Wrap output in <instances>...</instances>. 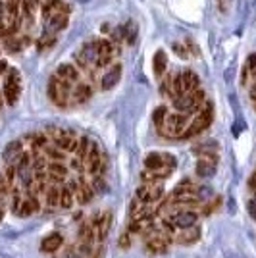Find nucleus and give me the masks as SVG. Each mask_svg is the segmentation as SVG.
<instances>
[{
  "mask_svg": "<svg viewBox=\"0 0 256 258\" xmlns=\"http://www.w3.org/2000/svg\"><path fill=\"white\" fill-rule=\"evenodd\" d=\"M171 224L175 225V229H185V227H193L199 222V214L195 210H177L171 214Z\"/></svg>",
  "mask_w": 256,
  "mask_h": 258,
  "instance_id": "6",
  "label": "nucleus"
},
{
  "mask_svg": "<svg viewBox=\"0 0 256 258\" xmlns=\"http://www.w3.org/2000/svg\"><path fill=\"white\" fill-rule=\"evenodd\" d=\"M185 95V87H183L181 73H171V81H170V99H177Z\"/></svg>",
  "mask_w": 256,
  "mask_h": 258,
  "instance_id": "21",
  "label": "nucleus"
},
{
  "mask_svg": "<svg viewBox=\"0 0 256 258\" xmlns=\"http://www.w3.org/2000/svg\"><path fill=\"white\" fill-rule=\"evenodd\" d=\"M21 153H23V143L21 141H12V143L6 145L4 153H2V158L6 160V164H14L16 166V162H18V158L21 156Z\"/></svg>",
  "mask_w": 256,
  "mask_h": 258,
  "instance_id": "13",
  "label": "nucleus"
},
{
  "mask_svg": "<svg viewBox=\"0 0 256 258\" xmlns=\"http://www.w3.org/2000/svg\"><path fill=\"white\" fill-rule=\"evenodd\" d=\"M247 66H249V69H251V71H253V73L256 75V54H251V56H249V60H247Z\"/></svg>",
  "mask_w": 256,
  "mask_h": 258,
  "instance_id": "36",
  "label": "nucleus"
},
{
  "mask_svg": "<svg viewBox=\"0 0 256 258\" xmlns=\"http://www.w3.org/2000/svg\"><path fill=\"white\" fill-rule=\"evenodd\" d=\"M2 216H4V206L0 205V220H2Z\"/></svg>",
  "mask_w": 256,
  "mask_h": 258,
  "instance_id": "41",
  "label": "nucleus"
},
{
  "mask_svg": "<svg viewBox=\"0 0 256 258\" xmlns=\"http://www.w3.org/2000/svg\"><path fill=\"white\" fill-rule=\"evenodd\" d=\"M170 112H168V108L166 106H158L156 110H154V114H152V121H154V125L156 127H160L162 123H164L166 120V116H168Z\"/></svg>",
  "mask_w": 256,
  "mask_h": 258,
  "instance_id": "30",
  "label": "nucleus"
},
{
  "mask_svg": "<svg viewBox=\"0 0 256 258\" xmlns=\"http://www.w3.org/2000/svg\"><path fill=\"white\" fill-rule=\"evenodd\" d=\"M120 77H122V64H110L108 71L100 77V89H102V91L114 89V87L118 85Z\"/></svg>",
  "mask_w": 256,
  "mask_h": 258,
  "instance_id": "10",
  "label": "nucleus"
},
{
  "mask_svg": "<svg viewBox=\"0 0 256 258\" xmlns=\"http://www.w3.org/2000/svg\"><path fill=\"white\" fill-rule=\"evenodd\" d=\"M219 205H221V201H219V199H216V201H214L212 205L208 203V205H206V208H204V214H210V212H214V210H216Z\"/></svg>",
  "mask_w": 256,
  "mask_h": 258,
  "instance_id": "35",
  "label": "nucleus"
},
{
  "mask_svg": "<svg viewBox=\"0 0 256 258\" xmlns=\"http://www.w3.org/2000/svg\"><path fill=\"white\" fill-rule=\"evenodd\" d=\"M19 93H21V77H19V71L16 68H10L6 71V79H4V101L14 106L18 103L19 99Z\"/></svg>",
  "mask_w": 256,
  "mask_h": 258,
  "instance_id": "4",
  "label": "nucleus"
},
{
  "mask_svg": "<svg viewBox=\"0 0 256 258\" xmlns=\"http://www.w3.org/2000/svg\"><path fill=\"white\" fill-rule=\"evenodd\" d=\"M199 239H201V229L197 225H193V227L181 229V233L177 235L175 241L179 243V245H193V243H197Z\"/></svg>",
  "mask_w": 256,
  "mask_h": 258,
  "instance_id": "17",
  "label": "nucleus"
},
{
  "mask_svg": "<svg viewBox=\"0 0 256 258\" xmlns=\"http://www.w3.org/2000/svg\"><path fill=\"white\" fill-rule=\"evenodd\" d=\"M195 195H197V199H199L201 203H204V201H210V199L214 197V193H212L210 187H199V189H195Z\"/></svg>",
  "mask_w": 256,
  "mask_h": 258,
  "instance_id": "32",
  "label": "nucleus"
},
{
  "mask_svg": "<svg viewBox=\"0 0 256 258\" xmlns=\"http://www.w3.org/2000/svg\"><path fill=\"white\" fill-rule=\"evenodd\" d=\"M43 21H44V33L56 35L58 31L66 29V25H68V14L66 12H52L50 16L46 17V19H43Z\"/></svg>",
  "mask_w": 256,
  "mask_h": 258,
  "instance_id": "8",
  "label": "nucleus"
},
{
  "mask_svg": "<svg viewBox=\"0 0 256 258\" xmlns=\"http://www.w3.org/2000/svg\"><path fill=\"white\" fill-rule=\"evenodd\" d=\"M193 153L199 156H204V155H216L218 153V145H216V141H208V143H201V145H197V147H193Z\"/></svg>",
  "mask_w": 256,
  "mask_h": 258,
  "instance_id": "26",
  "label": "nucleus"
},
{
  "mask_svg": "<svg viewBox=\"0 0 256 258\" xmlns=\"http://www.w3.org/2000/svg\"><path fill=\"white\" fill-rule=\"evenodd\" d=\"M187 118H189V114H185V112L168 114L164 123L158 129H160V133H164L166 137H181L185 127H187Z\"/></svg>",
  "mask_w": 256,
  "mask_h": 258,
  "instance_id": "3",
  "label": "nucleus"
},
{
  "mask_svg": "<svg viewBox=\"0 0 256 258\" xmlns=\"http://www.w3.org/2000/svg\"><path fill=\"white\" fill-rule=\"evenodd\" d=\"M10 69V66H8V62L6 60H0V75H6V71Z\"/></svg>",
  "mask_w": 256,
  "mask_h": 258,
  "instance_id": "37",
  "label": "nucleus"
},
{
  "mask_svg": "<svg viewBox=\"0 0 256 258\" xmlns=\"http://www.w3.org/2000/svg\"><path fill=\"white\" fill-rule=\"evenodd\" d=\"M164 166H166L164 155L150 153V155L145 158V168L146 170H154V172H158V170H164ZM166 172H170V170H166Z\"/></svg>",
  "mask_w": 256,
  "mask_h": 258,
  "instance_id": "20",
  "label": "nucleus"
},
{
  "mask_svg": "<svg viewBox=\"0 0 256 258\" xmlns=\"http://www.w3.org/2000/svg\"><path fill=\"white\" fill-rule=\"evenodd\" d=\"M46 175H48L50 181L60 183V181L66 179V175H68V168L64 166V162H54V160H50V164L46 166Z\"/></svg>",
  "mask_w": 256,
  "mask_h": 258,
  "instance_id": "14",
  "label": "nucleus"
},
{
  "mask_svg": "<svg viewBox=\"0 0 256 258\" xmlns=\"http://www.w3.org/2000/svg\"><path fill=\"white\" fill-rule=\"evenodd\" d=\"M137 199H139L141 203H145V205L162 201V199H164V187H162V183H154V185L143 183V185L137 189Z\"/></svg>",
  "mask_w": 256,
  "mask_h": 258,
  "instance_id": "5",
  "label": "nucleus"
},
{
  "mask_svg": "<svg viewBox=\"0 0 256 258\" xmlns=\"http://www.w3.org/2000/svg\"><path fill=\"white\" fill-rule=\"evenodd\" d=\"M89 149H91V139L79 137V143H77V149H75V155H77V158L85 162V158H87V155H89Z\"/></svg>",
  "mask_w": 256,
  "mask_h": 258,
  "instance_id": "28",
  "label": "nucleus"
},
{
  "mask_svg": "<svg viewBox=\"0 0 256 258\" xmlns=\"http://www.w3.org/2000/svg\"><path fill=\"white\" fill-rule=\"evenodd\" d=\"M181 79H183V87H185V93H191V91L199 89V85H201V79H199V75L193 69H185L181 73Z\"/></svg>",
  "mask_w": 256,
  "mask_h": 258,
  "instance_id": "19",
  "label": "nucleus"
},
{
  "mask_svg": "<svg viewBox=\"0 0 256 258\" xmlns=\"http://www.w3.org/2000/svg\"><path fill=\"white\" fill-rule=\"evenodd\" d=\"M173 51L177 52V54H179V56H183V58H185V56H187V52H185V49H183L181 45H177V43H175V45H173Z\"/></svg>",
  "mask_w": 256,
  "mask_h": 258,
  "instance_id": "39",
  "label": "nucleus"
},
{
  "mask_svg": "<svg viewBox=\"0 0 256 258\" xmlns=\"http://www.w3.org/2000/svg\"><path fill=\"white\" fill-rule=\"evenodd\" d=\"M218 170V156L216 155H204L199 156L197 160V175L201 177H212Z\"/></svg>",
  "mask_w": 256,
  "mask_h": 258,
  "instance_id": "7",
  "label": "nucleus"
},
{
  "mask_svg": "<svg viewBox=\"0 0 256 258\" xmlns=\"http://www.w3.org/2000/svg\"><path fill=\"white\" fill-rule=\"evenodd\" d=\"M2 106H4V95L0 93V108H2Z\"/></svg>",
  "mask_w": 256,
  "mask_h": 258,
  "instance_id": "40",
  "label": "nucleus"
},
{
  "mask_svg": "<svg viewBox=\"0 0 256 258\" xmlns=\"http://www.w3.org/2000/svg\"><path fill=\"white\" fill-rule=\"evenodd\" d=\"M253 101H255V110H256V97H255V99H253Z\"/></svg>",
  "mask_w": 256,
  "mask_h": 258,
  "instance_id": "42",
  "label": "nucleus"
},
{
  "mask_svg": "<svg viewBox=\"0 0 256 258\" xmlns=\"http://www.w3.org/2000/svg\"><path fill=\"white\" fill-rule=\"evenodd\" d=\"M152 69H154V75L156 77H162L168 69V56L164 51H156L152 56Z\"/></svg>",
  "mask_w": 256,
  "mask_h": 258,
  "instance_id": "18",
  "label": "nucleus"
},
{
  "mask_svg": "<svg viewBox=\"0 0 256 258\" xmlns=\"http://www.w3.org/2000/svg\"><path fill=\"white\" fill-rule=\"evenodd\" d=\"M0 52H2V51H0Z\"/></svg>",
  "mask_w": 256,
  "mask_h": 258,
  "instance_id": "44",
  "label": "nucleus"
},
{
  "mask_svg": "<svg viewBox=\"0 0 256 258\" xmlns=\"http://www.w3.org/2000/svg\"><path fill=\"white\" fill-rule=\"evenodd\" d=\"M56 75L62 77V79H66V81H70V83H73V85L81 81V69L77 68L75 64H72V62L60 64L58 69H56Z\"/></svg>",
  "mask_w": 256,
  "mask_h": 258,
  "instance_id": "11",
  "label": "nucleus"
},
{
  "mask_svg": "<svg viewBox=\"0 0 256 258\" xmlns=\"http://www.w3.org/2000/svg\"><path fill=\"white\" fill-rule=\"evenodd\" d=\"M62 245H64V237H62V233H50V235H46V237L43 239V243H41V251L52 255V253H56Z\"/></svg>",
  "mask_w": 256,
  "mask_h": 258,
  "instance_id": "15",
  "label": "nucleus"
},
{
  "mask_svg": "<svg viewBox=\"0 0 256 258\" xmlns=\"http://www.w3.org/2000/svg\"><path fill=\"white\" fill-rule=\"evenodd\" d=\"M43 151H44L46 158H50V160H54V162H64V160H66V153H64V151H62L58 145H54V143H52V145L48 143V145H46Z\"/></svg>",
  "mask_w": 256,
  "mask_h": 258,
  "instance_id": "23",
  "label": "nucleus"
},
{
  "mask_svg": "<svg viewBox=\"0 0 256 258\" xmlns=\"http://www.w3.org/2000/svg\"><path fill=\"white\" fill-rule=\"evenodd\" d=\"M189 193H195V185L191 179H181L173 189V195H189Z\"/></svg>",
  "mask_w": 256,
  "mask_h": 258,
  "instance_id": "29",
  "label": "nucleus"
},
{
  "mask_svg": "<svg viewBox=\"0 0 256 258\" xmlns=\"http://www.w3.org/2000/svg\"><path fill=\"white\" fill-rule=\"evenodd\" d=\"M56 43H58V37L52 33H43L41 39H37V49L39 51H48V49H52Z\"/></svg>",
  "mask_w": 256,
  "mask_h": 258,
  "instance_id": "27",
  "label": "nucleus"
},
{
  "mask_svg": "<svg viewBox=\"0 0 256 258\" xmlns=\"http://www.w3.org/2000/svg\"><path fill=\"white\" fill-rule=\"evenodd\" d=\"M247 210H249V216L256 222V199H253V201L247 203Z\"/></svg>",
  "mask_w": 256,
  "mask_h": 258,
  "instance_id": "34",
  "label": "nucleus"
},
{
  "mask_svg": "<svg viewBox=\"0 0 256 258\" xmlns=\"http://www.w3.org/2000/svg\"><path fill=\"white\" fill-rule=\"evenodd\" d=\"M72 85L73 83H70V81H66L58 75H52L48 79V89H46L50 103L56 104L58 108H66L72 101Z\"/></svg>",
  "mask_w": 256,
  "mask_h": 258,
  "instance_id": "1",
  "label": "nucleus"
},
{
  "mask_svg": "<svg viewBox=\"0 0 256 258\" xmlns=\"http://www.w3.org/2000/svg\"><path fill=\"white\" fill-rule=\"evenodd\" d=\"M91 97H92L91 83H83V81H79V83H75V87L72 89V101L75 104L87 103ZM72 101H70V103H72Z\"/></svg>",
  "mask_w": 256,
  "mask_h": 258,
  "instance_id": "12",
  "label": "nucleus"
},
{
  "mask_svg": "<svg viewBox=\"0 0 256 258\" xmlns=\"http://www.w3.org/2000/svg\"><path fill=\"white\" fill-rule=\"evenodd\" d=\"M10 193H12V185H10V181L6 179L4 173H0V201H4Z\"/></svg>",
  "mask_w": 256,
  "mask_h": 258,
  "instance_id": "31",
  "label": "nucleus"
},
{
  "mask_svg": "<svg viewBox=\"0 0 256 258\" xmlns=\"http://www.w3.org/2000/svg\"><path fill=\"white\" fill-rule=\"evenodd\" d=\"M0 205H2V201H0Z\"/></svg>",
  "mask_w": 256,
  "mask_h": 258,
  "instance_id": "43",
  "label": "nucleus"
},
{
  "mask_svg": "<svg viewBox=\"0 0 256 258\" xmlns=\"http://www.w3.org/2000/svg\"><path fill=\"white\" fill-rule=\"evenodd\" d=\"M118 245H120L122 249H129V245H131V231H124V233L120 235V239H118Z\"/></svg>",
  "mask_w": 256,
  "mask_h": 258,
  "instance_id": "33",
  "label": "nucleus"
},
{
  "mask_svg": "<svg viewBox=\"0 0 256 258\" xmlns=\"http://www.w3.org/2000/svg\"><path fill=\"white\" fill-rule=\"evenodd\" d=\"M92 195H94L92 185H89V183L81 177V179L77 181V189H75V197H77L79 205H87V203H91Z\"/></svg>",
  "mask_w": 256,
  "mask_h": 258,
  "instance_id": "16",
  "label": "nucleus"
},
{
  "mask_svg": "<svg viewBox=\"0 0 256 258\" xmlns=\"http://www.w3.org/2000/svg\"><path fill=\"white\" fill-rule=\"evenodd\" d=\"M94 47L98 56H114V43L108 39H94Z\"/></svg>",
  "mask_w": 256,
  "mask_h": 258,
  "instance_id": "24",
  "label": "nucleus"
},
{
  "mask_svg": "<svg viewBox=\"0 0 256 258\" xmlns=\"http://www.w3.org/2000/svg\"><path fill=\"white\" fill-rule=\"evenodd\" d=\"M85 170L91 173V175H98V173L102 172V155H100V151H98V147L91 143V149H89V155L85 158Z\"/></svg>",
  "mask_w": 256,
  "mask_h": 258,
  "instance_id": "9",
  "label": "nucleus"
},
{
  "mask_svg": "<svg viewBox=\"0 0 256 258\" xmlns=\"http://www.w3.org/2000/svg\"><path fill=\"white\" fill-rule=\"evenodd\" d=\"M171 241H173V239H171V233L154 227L152 231L146 233L145 249L150 255H164V253H168V247H170Z\"/></svg>",
  "mask_w": 256,
  "mask_h": 258,
  "instance_id": "2",
  "label": "nucleus"
},
{
  "mask_svg": "<svg viewBox=\"0 0 256 258\" xmlns=\"http://www.w3.org/2000/svg\"><path fill=\"white\" fill-rule=\"evenodd\" d=\"M44 195H46V206L48 208L60 206V187L58 185H48L46 191H44Z\"/></svg>",
  "mask_w": 256,
  "mask_h": 258,
  "instance_id": "22",
  "label": "nucleus"
},
{
  "mask_svg": "<svg viewBox=\"0 0 256 258\" xmlns=\"http://www.w3.org/2000/svg\"><path fill=\"white\" fill-rule=\"evenodd\" d=\"M73 201H75V195L70 185H64L60 187V206L62 208H72Z\"/></svg>",
  "mask_w": 256,
  "mask_h": 258,
  "instance_id": "25",
  "label": "nucleus"
},
{
  "mask_svg": "<svg viewBox=\"0 0 256 258\" xmlns=\"http://www.w3.org/2000/svg\"><path fill=\"white\" fill-rule=\"evenodd\" d=\"M249 187L253 191H256V172L251 173V177H249Z\"/></svg>",
  "mask_w": 256,
  "mask_h": 258,
  "instance_id": "38",
  "label": "nucleus"
}]
</instances>
